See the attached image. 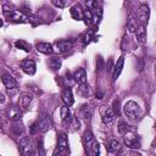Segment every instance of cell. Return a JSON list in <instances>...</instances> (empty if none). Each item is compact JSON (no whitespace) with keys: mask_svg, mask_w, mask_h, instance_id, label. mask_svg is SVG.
<instances>
[{"mask_svg":"<svg viewBox=\"0 0 156 156\" xmlns=\"http://www.w3.org/2000/svg\"><path fill=\"white\" fill-rule=\"evenodd\" d=\"M4 10V15H5V17L9 20V21H11V22H15V23H26V22H28V17L24 15V13H22L21 11H17V10H12V9H10L9 6H6V5H4V7H2Z\"/></svg>","mask_w":156,"mask_h":156,"instance_id":"cell-1","label":"cell"},{"mask_svg":"<svg viewBox=\"0 0 156 156\" xmlns=\"http://www.w3.org/2000/svg\"><path fill=\"white\" fill-rule=\"evenodd\" d=\"M123 112H124V115H126L128 118L134 119V118H136V117L140 115V107H139V105H138L135 101L129 100V101H127V102L124 104V106H123Z\"/></svg>","mask_w":156,"mask_h":156,"instance_id":"cell-2","label":"cell"},{"mask_svg":"<svg viewBox=\"0 0 156 156\" xmlns=\"http://www.w3.org/2000/svg\"><path fill=\"white\" fill-rule=\"evenodd\" d=\"M122 135H123L124 144H126L128 147H132V149L139 147V138H138V135H136L133 130L127 129L126 132L122 133Z\"/></svg>","mask_w":156,"mask_h":156,"instance_id":"cell-3","label":"cell"},{"mask_svg":"<svg viewBox=\"0 0 156 156\" xmlns=\"http://www.w3.org/2000/svg\"><path fill=\"white\" fill-rule=\"evenodd\" d=\"M20 149H21V152L26 156L34 154V145L29 136H22L20 139Z\"/></svg>","mask_w":156,"mask_h":156,"instance_id":"cell-4","label":"cell"},{"mask_svg":"<svg viewBox=\"0 0 156 156\" xmlns=\"http://www.w3.org/2000/svg\"><path fill=\"white\" fill-rule=\"evenodd\" d=\"M68 149V140H67V135L65 133H60L57 135V144H56V150L54 151V155L56 156L57 154H65Z\"/></svg>","mask_w":156,"mask_h":156,"instance_id":"cell-5","label":"cell"},{"mask_svg":"<svg viewBox=\"0 0 156 156\" xmlns=\"http://www.w3.org/2000/svg\"><path fill=\"white\" fill-rule=\"evenodd\" d=\"M82 141H83V146H84V150H85V154L89 155L90 152V149L98 143L94 134L90 132V130H85L84 134H83V138H82Z\"/></svg>","mask_w":156,"mask_h":156,"instance_id":"cell-6","label":"cell"},{"mask_svg":"<svg viewBox=\"0 0 156 156\" xmlns=\"http://www.w3.org/2000/svg\"><path fill=\"white\" fill-rule=\"evenodd\" d=\"M35 127H37V130L40 132V133H46L50 127H51V123H50V119L46 115H41L38 121L35 122Z\"/></svg>","mask_w":156,"mask_h":156,"instance_id":"cell-7","label":"cell"},{"mask_svg":"<svg viewBox=\"0 0 156 156\" xmlns=\"http://www.w3.org/2000/svg\"><path fill=\"white\" fill-rule=\"evenodd\" d=\"M1 80H2V84L5 85V88H7L9 90H12V89L17 88V80L9 73H2L1 74Z\"/></svg>","mask_w":156,"mask_h":156,"instance_id":"cell-8","label":"cell"},{"mask_svg":"<svg viewBox=\"0 0 156 156\" xmlns=\"http://www.w3.org/2000/svg\"><path fill=\"white\" fill-rule=\"evenodd\" d=\"M21 68L22 71L26 73V74H34L35 73V69H37V66H35V62L33 60H23L21 62Z\"/></svg>","mask_w":156,"mask_h":156,"instance_id":"cell-9","label":"cell"},{"mask_svg":"<svg viewBox=\"0 0 156 156\" xmlns=\"http://www.w3.org/2000/svg\"><path fill=\"white\" fill-rule=\"evenodd\" d=\"M22 117V110L17 106H10L7 108V118L10 121H20Z\"/></svg>","mask_w":156,"mask_h":156,"instance_id":"cell-10","label":"cell"},{"mask_svg":"<svg viewBox=\"0 0 156 156\" xmlns=\"http://www.w3.org/2000/svg\"><path fill=\"white\" fill-rule=\"evenodd\" d=\"M149 17H150V9H149V6H147L146 4L140 5L139 9H138V18H139L143 23H145V22L147 23Z\"/></svg>","mask_w":156,"mask_h":156,"instance_id":"cell-11","label":"cell"},{"mask_svg":"<svg viewBox=\"0 0 156 156\" xmlns=\"http://www.w3.org/2000/svg\"><path fill=\"white\" fill-rule=\"evenodd\" d=\"M93 112H94V107H93V105H90V104H84V105H82V107L79 108V115H80V117H82L83 119H87V121H89V119L91 118Z\"/></svg>","mask_w":156,"mask_h":156,"instance_id":"cell-12","label":"cell"},{"mask_svg":"<svg viewBox=\"0 0 156 156\" xmlns=\"http://www.w3.org/2000/svg\"><path fill=\"white\" fill-rule=\"evenodd\" d=\"M73 80L77 82L78 84H87V72L85 68L79 67L74 73H73Z\"/></svg>","mask_w":156,"mask_h":156,"instance_id":"cell-13","label":"cell"},{"mask_svg":"<svg viewBox=\"0 0 156 156\" xmlns=\"http://www.w3.org/2000/svg\"><path fill=\"white\" fill-rule=\"evenodd\" d=\"M123 65H124V56L122 55V56L118 57V60L116 61V63H115V66H113V69H112L113 80H116V79L119 77V74H121V72H122V69H123Z\"/></svg>","mask_w":156,"mask_h":156,"instance_id":"cell-14","label":"cell"},{"mask_svg":"<svg viewBox=\"0 0 156 156\" xmlns=\"http://www.w3.org/2000/svg\"><path fill=\"white\" fill-rule=\"evenodd\" d=\"M55 45L60 52H68L72 49L73 43L71 40H58L55 43Z\"/></svg>","mask_w":156,"mask_h":156,"instance_id":"cell-15","label":"cell"},{"mask_svg":"<svg viewBox=\"0 0 156 156\" xmlns=\"http://www.w3.org/2000/svg\"><path fill=\"white\" fill-rule=\"evenodd\" d=\"M61 99H62L63 104H65V105H67V106H71V105L74 102L73 93H72V90H71L69 88L63 89V91H62V94H61Z\"/></svg>","mask_w":156,"mask_h":156,"instance_id":"cell-16","label":"cell"},{"mask_svg":"<svg viewBox=\"0 0 156 156\" xmlns=\"http://www.w3.org/2000/svg\"><path fill=\"white\" fill-rule=\"evenodd\" d=\"M69 12H71V16H72L73 20H76V21H80V20H83V12H84V10H82V7H80L79 4L73 5V6L71 7Z\"/></svg>","mask_w":156,"mask_h":156,"instance_id":"cell-17","label":"cell"},{"mask_svg":"<svg viewBox=\"0 0 156 156\" xmlns=\"http://www.w3.org/2000/svg\"><path fill=\"white\" fill-rule=\"evenodd\" d=\"M35 48H37V50H38L39 52H41V54H44V55H51V54L54 52L52 45L49 44V43H44V41L38 43Z\"/></svg>","mask_w":156,"mask_h":156,"instance_id":"cell-18","label":"cell"},{"mask_svg":"<svg viewBox=\"0 0 156 156\" xmlns=\"http://www.w3.org/2000/svg\"><path fill=\"white\" fill-rule=\"evenodd\" d=\"M60 113H61L62 123H63L65 126H68V123H69V122H71V119H72V115H71V111H69L68 106H67V105L62 106V107H61Z\"/></svg>","mask_w":156,"mask_h":156,"instance_id":"cell-19","label":"cell"},{"mask_svg":"<svg viewBox=\"0 0 156 156\" xmlns=\"http://www.w3.org/2000/svg\"><path fill=\"white\" fill-rule=\"evenodd\" d=\"M32 95L28 94V93H24L21 95L20 98V106H21V110L22 111H26L28 107H29V104L32 102Z\"/></svg>","mask_w":156,"mask_h":156,"instance_id":"cell-20","label":"cell"},{"mask_svg":"<svg viewBox=\"0 0 156 156\" xmlns=\"http://www.w3.org/2000/svg\"><path fill=\"white\" fill-rule=\"evenodd\" d=\"M119 141L118 140H116V139H110V140H107L106 141V145H105V147H106V150L110 152V154H113V152H116L118 149H119Z\"/></svg>","mask_w":156,"mask_h":156,"instance_id":"cell-21","label":"cell"},{"mask_svg":"<svg viewBox=\"0 0 156 156\" xmlns=\"http://www.w3.org/2000/svg\"><path fill=\"white\" fill-rule=\"evenodd\" d=\"M61 65H62V62H61V58H60L58 56H52V57H50L49 61H48V66H49L52 71L60 69V68H61Z\"/></svg>","mask_w":156,"mask_h":156,"instance_id":"cell-22","label":"cell"},{"mask_svg":"<svg viewBox=\"0 0 156 156\" xmlns=\"http://www.w3.org/2000/svg\"><path fill=\"white\" fill-rule=\"evenodd\" d=\"M134 33H135L136 39H138L139 43H144L145 41V39H146V29H145V26L144 24L138 26V28H136V30Z\"/></svg>","mask_w":156,"mask_h":156,"instance_id":"cell-23","label":"cell"},{"mask_svg":"<svg viewBox=\"0 0 156 156\" xmlns=\"http://www.w3.org/2000/svg\"><path fill=\"white\" fill-rule=\"evenodd\" d=\"M115 117H116V115H115L113 110L111 107H108V108H106V111L102 115V122L105 124H108V123H111L115 119Z\"/></svg>","mask_w":156,"mask_h":156,"instance_id":"cell-24","label":"cell"},{"mask_svg":"<svg viewBox=\"0 0 156 156\" xmlns=\"http://www.w3.org/2000/svg\"><path fill=\"white\" fill-rule=\"evenodd\" d=\"M12 132L16 134V135H20L23 133V124L20 122V121H13V124H12Z\"/></svg>","mask_w":156,"mask_h":156,"instance_id":"cell-25","label":"cell"},{"mask_svg":"<svg viewBox=\"0 0 156 156\" xmlns=\"http://www.w3.org/2000/svg\"><path fill=\"white\" fill-rule=\"evenodd\" d=\"M15 46H16L17 49L24 50V51H27V52L30 50V45H29L28 43H26L24 40H17V41L15 43Z\"/></svg>","mask_w":156,"mask_h":156,"instance_id":"cell-26","label":"cell"},{"mask_svg":"<svg viewBox=\"0 0 156 156\" xmlns=\"http://www.w3.org/2000/svg\"><path fill=\"white\" fill-rule=\"evenodd\" d=\"M136 28H138V22H136V20H135L134 17H130V18L128 20V29H129V32H130V33H134V32L136 30Z\"/></svg>","mask_w":156,"mask_h":156,"instance_id":"cell-27","label":"cell"},{"mask_svg":"<svg viewBox=\"0 0 156 156\" xmlns=\"http://www.w3.org/2000/svg\"><path fill=\"white\" fill-rule=\"evenodd\" d=\"M71 2H72V0H52V4H54L56 7H60V9L67 7Z\"/></svg>","mask_w":156,"mask_h":156,"instance_id":"cell-28","label":"cell"},{"mask_svg":"<svg viewBox=\"0 0 156 156\" xmlns=\"http://www.w3.org/2000/svg\"><path fill=\"white\" fill-rule=\"evenodd\" d=\"M111 108L113 110V112H115V115L116 116H118L119 113H121V102H119V100H115L113 102H112V106H111Z\"/></svg>","mask_w":156,"mask_h":156,"instance_id":"cell-29","label":"cell"},{"mask_svg":"<svg viewBox=\"0 0 156 156\" xmlns=\"http://www.w3.org/2000/svg\"><path fill=\"white\" fill-rule=\"evenodd\" d=\"M83 20L85 21V23L88 24V23H90L91 22V20H93V12L90 11V10H85L84 12H83Z\"/></svg>","mask_w":156,"mask_h":156,"instance_id":"cell-30","label":"cell"},{"mask_svg":"<svg viewBox=\"0 0 156 156\" xmlns=\"http://www.w3.org/2000/svg\"><path fill=\"white\" fill-rule=\"evenodd\" d=\"M93 35H94V30H91V29H89L85 34H84V37H83V41H84V44H87V43H89L90 40H91V38H93Z\"/></svg>","mask_w":156,"mask_h":156,"instance_id":"cell-31","label":"cell"},{"mask_svg":"<svg viewBox=\"0 0 156 156\" xmlns=\"http://www.w3.org/2000/svg\"><path fill=\"white\" fill-rule=\"evenodd\" d=\"M85 4L89 10H94L98 6V0H85Z\"/></svg>","mask_w":156,"mask_h":156,"instance_id":"cell-32","label":"cell"},{"mask_svg":"<svg viewBox=\"0 0 156 156\" xmlns=\"http://www.w3.org/2000/svg\"><path fill=\"white\" fill-rule=\"evenodd\" d=\"M102 68H104V60L101 58V56H99L96 58V71L100 72Z\"/></svg>","mask_w":156,"mask_h":156,"instance_id":"cell-33","label":"cell"},{"mask_svg":"<svg viewBox=\"0 0 156 156\" xmlns=\"http://www.w3.org/2000/svg\"><path fill=\"white\" fill-rule=\"evenodd\" d=\"M128 129V124L126 123V122H119V127H118V130H119V133L122 134L123 132H126Z\"/></svg>","mask_w":156,"mask_h":156,"instance_id":"cell-34","label":"cell"},{"mask_svg":"<svg viewBox=\"0 0 156 156\" xmlns=\"http://www.w3.org/2000/svg\"><path fill=\"white\" fill-rule=\"evenodd\" d=\"M2 102H5V95L0 93V104H2Z\"/></svg>","mask_w":156,"mask_h":156,"instance_id":"cell-35","label":"cell"},{"mask_svg":"<svg viewBox=\"0 0 156 156\" xmlns=\"http://www.w3.org/2000/svg\"><path fill=\"white\" fill-rule=\"evenodd\" d=\"M1 26H2V21L0 20V27H1Z\"/></svg>","mask_w":156,"mask_h":156,"instance_id":"cell-36","label":"cell"}]
</instances>
